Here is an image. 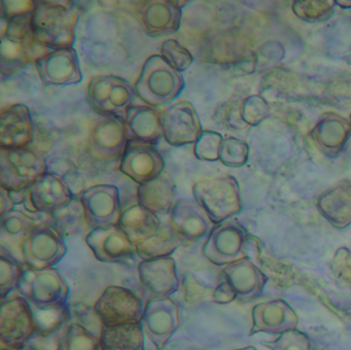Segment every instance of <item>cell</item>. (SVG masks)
I'll list each match as a JSON object with an SVG mask.
<instances>
[{
	"label": "cell",
	"mask_w": 351,
	"mask_h": 350,
	"mask_svg": "<svg viewBox=\"0 0 351 350\" xmlns=\"http://www.w3.org/2000/svg\"><path fill=\"white\" fill-rule=\"evenodd\" d=\"M79 14L75 10L52 2H38L32 16V30L36 40L54 49H71L75 41Z\"/></svg>",
	"instance_id": "1"
},
{
	"label": "cell",
	"mask_w": 351,
	"mask_h": 350,
	"mask_svg": "<svg viewBox=\"0 0 351 350\" xmlns=\"http://www.w3.org/2000/svg\"><path fill=\"white\" fill-rule=\"evenodd\" d=\"M182 74L161 55H153L143 63L134 84L137 96L151 106H162L176 99L184 89Z\"/></svg>",
	"instance_id": "2"
},
{
	"label": "cell",
	"mask_w": 351,
	"mask_h": 350,
	"mask_svg": "<svg viewBox=\"0 0 351 350\" xmlns=\"http://www.w3.org/2000/svg\"><path fill=\"white\" fill-rule=\"evenodd\" d=\"M193 196L215 224L226 222L242 210L239 183L232 175H217L197 181L193 185Z\"/></svg>",
	"instance_id": "3"
},
{
	"label": "cell",
	"mask_w": 351,
	"mask_h": 350,
	"mask_svg": "<svg viewBox=\"0 0 351 350\" xmlns=\"http://www.w3.org/2000/svg\"><path fill=\"white\" fill-rule=\"evenodd\" d=\"M135 95L134 86L118 76H94L87 86L90 107L104 117L124 119L133 106Z\"/></svg>",
	"instance_id": "4"
},
{
	"label": "cell",
	"mask_w": 351,
	"mask_h": 350,
	"mask_svg": "<svg viewBox=\"0 0 351 350\" xmlns=\"http://www.w3.org/2000/svg\"><path fill=\"white\" fill-rule=\"evenodd\" d=\"M18 290L30 305L40 309L64 306L69 294V284L56 268L26 270Z\"/></svg>",
	"instance_id": "5"
},
{
	"label": "cell",
	"mask_w": 351,
	"mask_h": 350,
	"mask_svg": "<svg viewBox=\"0 0 351 350\" xmlns=\"http://www.w3.org/2000/svg\"><path fill=\"white\" fill-rule=\"evenodd\" d=\"M47 170L44 156L29 148L0 150V183L9 191H26L48 173Z\"/></svg>",
	"instance_id": "6"
},
{
	"label": "cell",
	"mask_w": 351,
	"mask_h": 350,
	"mask_svg": "<svg viewBox=\"0 0 351 350\" xmlns=\"http://www.w3.org/2000/svg\"><path fill=\"white\" fill-rule=\"evenodd\" d=\"M66 251L64 239L58 231L50 224H38L22 244V261L28 269H47L57 265Z\"/></svg>",
	"instance_id": "7"
},
{
	"label": "cell",
	"mask_w": 351,
	"mask_h": 350,
	"mask_svg": "<svg viewBox=\"0 0 351 350\" xmlns=\"http://www.w3.org/2000/svg\"><path fill=\"white\" fill-rule=\"evenodd\" d=\"M0 310V340L3 348L21 349L36 333L32 306L23 296L5 299Z\"/></svg>",
	"instance_id": "8"
},
{
	"label": "cell",
	"mask_w": 351,
	"mask_h": 350,
	"mask_svg": "<svg viewBox=\"0 0 351 350\" xmlns=\"http://www.w3.org/2000/svg\"><path fill=\"white\" fill-rule=\"evenodd\" d=\"M248 234L234 220H226L211 229L203 245V255L215 266H227L246 255Z\"/></svg>",
	"instance_id": "9"
},
{
	"label": "cell",
	"mask_w": 351,
	"mask_h": 350,
	"mask_svg": "<svg viewBox=\"0 0 351 350\" xmlns=\"http://www.w3.org/2000/svg\"><path fill=\"white\" fill-rule=\"evenodd\" d=\"M143 301L129 288L112 285L106 288L94 305V312L102 325L141 323Z\"/></svg>",
	"instance_id": "10"
},
{
	"label": "cell",
	"mask_w": 351,
	"mask_h": 350,
	"mask_svg": "<svg viewBox=\"0 0 351 350\" xmlns=\"http://www.w3.org/2000/svg\"><path fill=\"white\" fill-rule=\"evenodd\" d=\"M141 323L149 341L159 349L169 342L180 327V305L170 296L149 299L143 309Z\"/></svg>",
	"instance_id": "11"
},
{
	"label": "cell",
	"mask_w": 351,
	"mask_h": 350,
	"mask_svg": "<svg viewBox=\"0 0 351 350\" xmlns=\"http://www.w3.org/2000/svg\"><path fill=\"white\" fill-rule=\"evenodd\" d=\"M86 222L91 230L117 226L120 220V191L114 185H97L81 194Z\"/></svg>",
	"instance_id": "12"
},
{
	"label": "cell",
	"mask_w": 351,
	"mask_h": 350,
	"mask_svg": "<svg viewBox=\"0 0 351 350\" xmlns=\"http://www.w3.org/2000/svg\"><path fill=\"white\" fill-rule=\"evenodd\" d=\"M164 139L171 146L195 144L202 133V125L194 105L180 101L161 111Z\"/></svg>",
	"instance_id": "13"
},
{
	"label": "cell",
	"mask_w": 351,
	"mask_h": 350,
	"mask_svg": "<svg viewBox=\"0 0 351 350\" xmlns=\"http://www.w3.org/2000/svg\"><path fill=\"white\" fill-rule=\"evenodd\" d=\"M165 162L155 144L129 139L121 159L120 171L139 185L162 175Z\"/></svg>",
	"instance_id": "14"
},
{
	"label": "cell",
	"mask_w": 351,
	"mask_h": 350,
	"mask_svg": "<svg viewBox=\"0 0 351 350\" xmlns=\"http://www.w3.org/2000/svg\"><path fill=\"white\" fill-rule=\"evenodd\" d=\"M75 199L66 183L54 173L43 175L27 189L25 201L28 209L53 215Z\"/></svg>",
	"instance_id": "15"
},
{
	"label": "cell",
	"mask_w": 351,
	"mask_h": 350,
	"mask_svg": "<svg viewBox=\"0 0 351 350\" xmlns=\"http://www.w3.org/2000/svg\"><path fill=\"white\" fill-rule=\"evenodd\" d=\"M36 65L46 86H73L83 80L79 56L73 47L49 51Z\"/></svg>",
	"instance_id": "16"
},
{
	"label": "cell",
	"mask_w": 351,
	"mask_h": 350,
	"mask_svg": "<svg viewBox=\"0 0 351 350\" xmlns=\"http://www.w3.org/2000/svg\"><path fill=\"white\" fill-rule=\"evenodd\" d=\"M129 141L124 121L116 117H104L95 121L89 132L90 150L102 161L122 158Z\"/></svg>",
	"instance_id": "17"
},
{
	"label": "cell",
	"mask_w": 351,
	"mask_h": 350,
	"mask_svg": "<svg viewBox=\"0 0 351 350\" xmlns=\"http://www.w3.org/2000/svg\"><path fill=\"white\" fill-rule=\"evenodd\" d=\"M85 241L96 259L104 263H124L136 253V246L118 226L93 229Z\"/></svg>",
	"instance_id": "18"
},
{
	"label": "cell",
	"mask_w": 351,
	"mask_h": 350,
	"mask_svg": "<svg viewBox=\"0 0 351 350\" xmlns=\"http://www.w3.org/2000/svg\"><path fill=\"white\" fill-rule=\"evenodd\" d=\"M143 290L153 298L169 296L180 288V279L173 257L143 259L137 267Z\"/></svg>",
	"instance_id": "19"
},
{
	"label": "cell",
	"mask_w": 351,
	"mask_h": 350,
	"mask_svg": "<svg viewBox=\"0 0 351 350\" xmlns=\"http://www.w3.org/2000/svg\"><path fill=\"white\" fill-rule=\"evenodd\" d=\"M34 121L26 105H10L0 113V144L3 150L26 148L34 140Z\"/></svg>",
	"instance_id": "20"
},
{
	"label": "cell",
	"mask_w": 351,
	"mask_h": 350,
	"mask_svg": "<svg viewBox=\"0 0 351 350\" xmlns=\"http://www.w3.org/2000/svg\"><path fill=\"white\" fill-rule=\"evenodd\" d=\"M237 296V300L248 302L262 294L267 277L256 264L247 257L225 266L219 274Z\"/></svg>",
	"instance_id": "21"
},
{
	"label": "cell",
	"mask_w": 351,
	"mask_h": 350,
	"mask_svg": "<svg viewBox=\"0 0 351 350\" xmlns=\"http://www.w3.org/2000/svg\"><path fill=\"white\" fill-rule=\"evenodd\" d=\"M298 316L289 303L282 299L265 301L252 309V327L250 335L256 333L281 335L295 329Z\"/></svg>",
	"instance_id": "22"
},
{
	"label": "cell",
	"mask_w": 351,
	"mask_h": 350,
	"mask_svg": "<svg viewBox=\"0 0 351 350\" xmlns=\"http://www.w3.org/2000/svg\"><path fill=\"white\" fill-rule=\"evenodd\" d=\"M169 224L184 240L192 243L211 231L213 222L196 201L180 200L169 213Z\"/></svg>",
	"instance_id": "23"
},
{
	"label": "cell",
	"mask_w": 351,
	"mask_h": 350,
	"mask_svg": "<svg viewBox=\"0 0 351 350\" xmlns=\"http://www.w3.org/2000/svg\"><path fill=\"white\" fill-rule=\"evenodd\" d=\"M141 24L151 36L176 33L182 23V8L176 1H145L139 8Z\"/></svg>",
	"instance_id": "24"
},
{
	"label": "cell",
	"mask_w": 351,
	"mask_h": 350,
	"mask_svg": "<svg viewBox=\"0 0 351 350\" xmlns=\"http://www.w3.org/2000/svg\"><path fill=\"white\" fill-rule=\"evenodd\" d=\"M350 132V121L336 113H328L318 119L311 136L320 152L335 158L344 150Z\"/></svg>",
	"instance_id": "25"
},
{
	"label": "cell",
	"mask_w": 351,
	"mask_h": 350,
	"mask_svg": "<svg viewBox=\"0 0 351 350\" xmlns=\"http://www.w3.org/2000/svg\"><path fill=\"white\" fill-rule=\"evenodd\" d=\"M319 213L332 226L344 229L351 224V181L343 179L316 200Z\"/></svg>",
	"instance_id": "26"
},
{
	"label": "cell",
	"mask_w": 351,
	"mask_h": 350,
	"mask_svg": "<svg viewBox=\"0 0 351 350\" xmlns=\"http://www.w3.org/2000/svg\"><path fill=\"white\" fill-rule=\"evenodd\" d=\"M176 183L167 175H160L157 178L139 185L137 189L139 205L156 215L170 213L176 204Z\"/></svg>",
	"instance_id": "27"
},
{
	"label": "cell",
	"mask_w": 351,
	"mask_h": 350,
	"mask_svg": "<svg viewBox=\"0 0 351 350\" xmlns=\"http://www.w3.org/2000/svg\"><path fill=\"white\" fill-rule=\"evenodd\" d=\"M129 139L141 140L155 144L163 137L161 113L147 105H133L124 119Z\"/></svg>",
	"instance_id": "28"
},
{
	"label": "cell",
	"mask_w": 351,
	"mask_h": 350,
	"mask_svg": "<svg viewBox=\"0 0 351 350\" xmlns=\"http://www.w3.org/2000/svg\"><path fill=\"white\" fill-rule=\"evenodd\" d=\"M51 51L40 45L36 37L23 43H15L1 36V71L3 74L13 73L32 62H36Z\"/></svg>",
	"instance_id": "29"
},
{
	"label": "cell",
	"mask_w": 351,
	"mask_h": 350,
	"mask_svg": "<svg viewBox=\"0 0 351 350\" xmlns=\"http://www.w3.org/2000/svg\"><path fill=\"white\" fill-rule=\"evenodd\" d=\"M117 226L136 246L155 234L161 226V222L158 215L137 203L123 210Z\"/></svg>",
	"instance_id": "30"
},
{
	"label": "cell",
	"mask_w": 351,
	"mask_h": 350,
	"mask_svg": "<svg viewBox=\"0 0 351 350\" xmlns=\"http://www.w3.org/2000/svg\"><path fill=\"white\" fill-rule=\"evenodd\" d=\"M101 350H145V331L141 323L102 325Z\"/></svg>",
	"instance_id": "31"
},
{
	"label": "cell",
	"mask_w": 351,
	"mask_h": 350,
	"mask_svg": "<svg viewBox=\"0 0 351 350\" xmlns=\"http://www.w3.org/2000/svg\"><path fill=\"white\" fill-rule=\"evenodd\" d=\"M36 224H38L34 222V218L20 210L13 209L1 216V248L19 250L21 253L22 244Z\"/></svg>",
	"instance_id": "32"
},
{
	"label": "cell",
	"mask_w": 351,
	"mask_h": 350,
	"mask_svg": "<svg viewBox=\"0 0 351 350\" xmlns=\"http://www.w3.org/2000/svg\"><path fill=\"white\" fill-rule=\"evenodd\" d=\"M182 243L184 240L169 224H161L155 234L136 245V253L143 259L170 257Z\"/></svg>",
	"instance_id": "33"
},
{
	"label": "cell",
	"mask_w": 351,
	"mask_h": 350,
	"mask_svg": "<svg viewBox=\"0 0 351 350\" xmlns=\"http://www.w3.org/2000/svg\"><path fill=\"white\" fill-rule=\"evenodd\" d=\"M51 216L53 220L51 226L62 236L77 234L84 228H89L81 200L73 199L69 205Z\"/></svg>",
	"instance_id": "34"
},
{
	"label": "cell",
	"mask_w": 351,
	"mask_h": 350,
	"mask_svg": "<svg viewBox=\"0 0 351 350\" xmlns=\"http://www.w3.org/2000/svg\"><path fill=\"white\" fill-rule=\"evenodd\" d=\"M58 350H101L100 339L79 323H71L59 340Z\"/></svg>",
	"instance_id": "35"
},
{
	"label": "cell",
	"mask_w": 351,
	"mask_h": 350,
	"mask_svg": "<svg viewBox=\"0 0 351 350\" xmlns=\"http://www.w3.org/2000/svg\"><path fill=\"white\" fill-rule=\"evenodd\" d=\"M30 306L36 320V333L43 337H47L58 331L69 317V313L64 306L51 309L36 308L32 305Z\"/></svg>",
	"instance_id": "36"
},
{
	"label": "cell",
	"mask_w": 351,
	"mask_h": 350,
	"mask_svg": "<svg viewBox=\"0 0 351 350\" xmlns=\"http://www.w3.org/2000/svg\"><path fill=\"white\" fill-rule=\"evenodd\" d=\"M160 51L163 59L180 73L188 69L194 61L192 53L176 39L163 41Z\"/></svg>",
	"instance_id": "37"
},
{
	"label": "cell",
	"mask_w": 351,
	"mask_h": 350,
	"mask_svg": "<svg viewBox=\"0 0 351 350\" xmlns=\"http://www.w3.org/2000/svg\"><path fill=\"white\" fill-rule=\"evenodd\" d=\"M250 148L243 140L228 137L221 142L219 161L226 166L241 167L247 162Z\"/></svg>",
	"instance_id": "38"
},
{
	"label": "cell",
	"mask_w": 351,
	"mask_h": 350,
	"mask_svg": "<svg viewBox=\"0 0 351 350\" xmlns=\"http://www.w3.org/2000/svg\"><path fill=\"white\" fill-rule=\"evenodd\" d=\"M21 267L11 257L1 255L0 257V298L5 300L10 292L18 290L21 279Z\"/></svg>",
	"instance_id": "39"
},
{
	"label": "cell",
	"mask_w": 351,
	"mask_h": 350,
	"mask_svg": "<svg viewBox=\"0 0 351 350\" xmlns=\"http://www.w3.org/2000/svg\"><path fill=\"white\" fill-rule=\"evenodd\" d=\"M295 16L307 22L328 20L334 10L332 1H295L293 5Z\"/></svg>",
	"instance_id": "40"
},
{
	"label": "cell",
	"mask_w": 351,
	"mask_h": 350,
	"mask_svg": "<svg viewBox=\"0 0 351 350\" xmlns=\"http://www.w3.org/2000/svg\"><path fill=\"white\" fill-rule=\"evenodd\" d=\"M223 136L217 132L203 131L194 144V154L198 160L215 162L219 160Z\"/></svg>",
	"instance_id": "41"
},
{
	"label": "cell",
	"mask_w": 351,
	"mask_h": 350,
	"mask_svg": "<svg viewBox=\"0 0 351 350\" xmlns=\"http://www.w3.org/2000/svg\"><path fill=\"white\" fill-rule=\"evenodd\" d=\"M271 350H311V343L306 334L297 329L281 334L274 341L263 342Z\"/></svg>",
	"instance_id": "42"
},
{
	"label": "cell",
	"mask_w": 351,
	"mask_h": 350,
	"mask_svg": "<svg viewBox=\"0 0 351 350\" xmlns=\"http://www.w3.org/2000/svg\"><path fill=\"white\" fill-rule=\"evenodd\" d=\"M240 113L246 126H256L269 115V106L262 97L250 96L240 104Z\"/></svg>",
	"instance_id": "43"
},
{
	"label": "cell",
	"mask_w": 351,
	"mask_h": 350,
	"mask_svg": "<svg viewBox=\"0 0 351 350\" xmlns=\"http://www.w3.org/2000/svg\"><path fill=\"white\" fill-rule=\"evenodd\" d=\"M330 268L339 281L351 288V250L348 248H339L332 257Z\"/></svg>",
	"instance_id": "44"
},
{
	"label": "cell",
	"mask_w": 351,
	"mask_h": 350,
	"mask_svg": "<svg viewBox=\"0 0 351 350\" xmlns=\"http://www.w3.org/2000/svg\"><path fill=\"white\" fill-rule=\"evenodd\" d=\"M38 2L26 0V1H3V19L7 21L16 16H26V14H34L36 10Z\"/></svg>",
	"instance_id": "45"
},
{
	"label": "cell",
	"mask_w": 351,
	"mask_h": 350,
	"mask_svg": "<svg viewBox=\"0 0 351 350\" xmlns=\"http://www.w3.org/2000/svg\"><path fill=\"white\" fill-rule=\"evenodd\" d=\"M211 299H213V302L217 303V304H229V303L233 302L234 300H237V296L232 290L231 286L225 280L219 278V283L213 290Z\"/></svg>",
	"instance_id": "46"
},
{
	"label": "cell",
	"mask_w": 351,
	"mask_h": 350,
	"mask_svg": "<svg viewBox=\"0 0 351 350\" xmlns=\"http://www.w3.org/2000/svg\"><path fill=\"white\" fill-rule=\"evenodd\" d=\"M13 197H12L11 191L5 187H0V216L5 215L8 212L14 209Z\"/></svg>",
	"instance_id": "47"
},
{
	"label": "cell",
	"mask_w": 351,
	"mask_h": 350,
	"mask_svg": "<svg viewBox=\"0 0 351 350\" xmlns=\"http://www.w3.org/2000/svg\"><path fill=\"white\" fill-rule=\"evenodd\" d=\"M157 350H196V348L188 342L176 340V341L167 342L163 347Z\"/></svg>",
	"instance_id": "48"
},
{
	"label": "cell",
	"mask_w": 351,
	"mask_h": 350,
	"mask_svg": "<svg viewBox=\"0 0 351 350\" xmlns=\"http://www.w3.org/2000/svg\"><path fill=\"white\" fill-rule=\"evenodd\" d=\"M234 350H256V348L254 347V346H248V347L238 348V349H234Z\"/></svg>",
	"instance_id": "49"
},
{
	"label": "cell",
	"mask_w": 351,
	"mask_h": 350,
	"mask_svg": "<svg viewBox=\"0 0 351 350\" xmlns=\"http://www.w3.org/2000/svg\"><path fill=\"white\" fill-rule=\"evenodd\" d=\"M3 350H28L25 349V347L21 348V349H9V348H3Z\"/></svg>",
	"instance_id": "50"
},
{
	"label": "cell",
	"mask_w": 351,
	"mask_h": 350,
	"mask_svg": "<svg viewBox=\"0 0 351 350\" xmlns=\"http://www.w3.org/2000/svg\"><path fill=\"white\" fill-rule=\"evenodd\" d=\"M350 123H351V121H350Z\"/></svg>",
	"instance_id": "51"
}]
</instances>
